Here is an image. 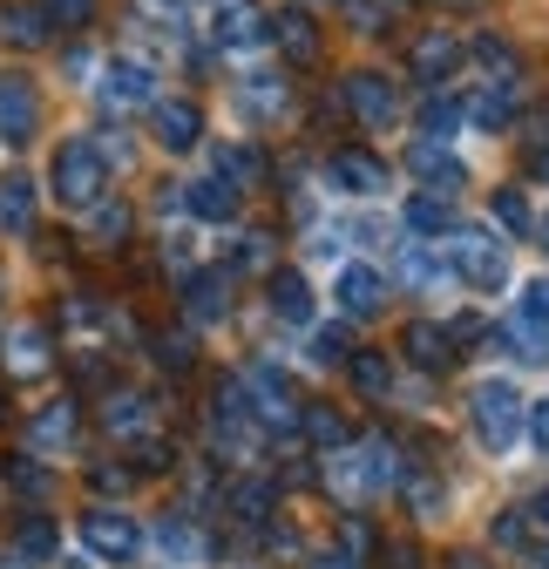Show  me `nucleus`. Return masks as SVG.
Here are the masks:
<instances>
[{
	"mask_svg": "<svg viewBox=\"0 0 549 569\" xmlns=\"http://www.w3.org/2000/svg\"><path fill=\"white\" fill-rule=\"evenodd\" d=\"M0 41H8V48H48V41H54L48 8H28V0H0Z\"/></svg>",
	"mask_w": 549,
	"mask_h": 569,
	"instance_id": "nucleus-19",
	"label": "nucleus"
},
{
	"mask_svg": "<svg viewBox=\"0 0 549 569\" xmlns=\"http://www.w3.org/2000/svg\"><path fill=\"white\" fill-rule=\"evenodd\" d=\"M529 177L549 183V122H536V136H529Z\"/></svg>",
	"mask_w": 549,
	"mask_h": 569,
	"instance_id": "nucleus-48",
	"label": "nucleus"
},
{
	"mask_svg": "<svg viewBox=\"0 0 549 569\" xmlns=\"http://www.w3.org/2000/svg\"><path fill=\"white\" fill-rule=\"evenodd\" d=\"M468 413H475V435H482L489 455H509L522 441V427H529V407H522V393L509 380H482L468 393Z\"/></svg>",
	"mask_w": 549,
	"mask_h": 569,
	"instance_id": "nucleus-4",
	"label": "nucleus"
},
{
	"mask_svg": "<svg viewBox=\"0 0 549 569\" xmlns=\"http://www.w3.org/2000/svg\"><path fill=\"white\" fill-rule=\"evenodd\" d=\"M516 312H522L529 326H542V332H549V278H529V284H522V299H516Z\"/></svg>",
	"mask_w": 549,
	"mask_h": 569,
	"instance_id": "nucleus-44",
	"label": "nucleus"
},
{
	"mask_svg": "<svg viewBox=\"0 0 549 569\" xmlns=\"http://www.w3.org/2000/svg\"><path fill=\"white\" fill-rule=\"evenodd\" d=\"M332 299H339V312H347V319H373V312L387 306V278H380L373 264H339Z\"/></svg>",
	"mask_w": 549,
	"mask_h": 569,
	"instance_id": "nucleus-13",
	"label": "nucleus"
},
{
	"mask_svg": "<svg viewBox=\"0 0 549 569\" xmlns=\"http://www.w3.org/2000/svg\"><path fill=\"white\" fill-rule=\"evenodd\" d=\"M136 461H143V475H170V468H177L170 441H143V448H136Z\"/></svg>",
	"mask_w": 549,
	"mask_h": 569,
	"instance_id": "nucleus-46",
	"label": "nucleus"
},
{
	"mask_svg": "<svg viewBox=\"0 0 549 569\" xmlns=\"http://www.w3.org/2000/svg\"><path fill=\"white\" fill-rule=\"evenodd\" d=\"M82 542H89L102 562H129L136 549H143V529H136L122 509H89V516H82Z\"/></svg>",
	"mask_w": 549,
	"mask_h": 569,
	"instance_id": "nucleus-8",
	"label": "nucleus"
},
{
	"mask_svg": "<svg viewBox=\"0 0 549 569\" xmlns=\"http://www.w3.org/2000/svg\"><path fill=\"white\" fill-rule=\"evenodd\" d=\"M96 488H109V495H116V488H129V468H116V461H102V468H96Z\"/></svg>",
	"mask_w": 549,
	"mask_h": 569,
	"instance_id": "nucleus-53",
	"label": "nucleus"
},
{
	"mask_svg": "<svg viewBox=\"0 0 549 569\" xmlns=\"http://www.w3.org/2000/svg\"><path fill=\"white\" fill-rule=\"evenodd\" d=\"M400 346H407V360H415L421 373H448L455 367V339H448V326H435V319H415L400 332Z\"/></svg>",
	"mask_w": 549,
	"mask_h": 569,
	"instance_id": "nucleus-18",
	"label": "nucleus"
},
{
	"mask_svg": "<svg viewBox=\"0 0 549 569\" xmlns=\"http://www.w3.org/2000/svg\"><path fill=\"white\" fill-rule=\"evenodd\" d=\"M264 264H271V238L264 231H244L231 244V271H264Z\"/></svg>",
	"mask_w": 549,
	"mask_h": 569,
	"instance_id": "nucleus-43",
	"label": "nucleus"
},
{
	"mask_svg": "<svg viewBox=\"0 0 549 569\" xmlns=\"http://www.w3.org/2000/svg\"><path fill=\"white\" fill-rule=\"evenodd\" d=\"M339 102H347L367 129H393V122H400V96H393L387 76H373V68H360V76L339 82Z\"/></svg>",
	"mask_w": 549,
	"mask_h": 569,
	"instance_id": "nucleus-7",
	"label": "nucleus"
},
{
	"mask_svg": "<svg viewBox=\"0 0 549 569\" xmlns=\"http://www.w3.org/2000/svg\"><path fill=\"white\" fill-rule=\"evenodd\" d=\"M41 129V89L28 76H0V142H28Z\"/></svg>",
	"mask_w": 549,
	"mask_h": 569,
	"instance_id": "nucleus-10",
	"label": "nucleus"
},
{
	"mask_svg": "<svg viewBox=\"0 0 549 569\" xmlns=\"http://www.w3.org/2000/svg\"><path fill=\"white\" fill-rule=\"evenodd\" d=\"M332 183L353 190V197H380V190H387V163H380L373 150H339V157H332Z\"/></svg>",
	"mask_w": 549,
	"mask_h": 569,
	"instance_id": "nucleus-22",
	"label": "nucleus"
},
{
	"mask_svg": "<svg viewBox=\"0 0 549 569\" xmlns=\"http://www.w3.org/2000/svg\"><path fill=\"white\" fill-rule=\"evenodd\" d=\"M380 562H387V569H421V549H415V542H387Z\"/></svg>",
	"mask_w": 549,
	"mask_h": 569,
	"instance_id": "nucleus-50",
	"label": "nucleus"
},
{
	"mask_svg": "<svg viewBox=\"0 0 549 569\" xmlns=\"http://www.w3.org/2000/svg\"><path fill=\"white\" fill-rule=\"evenodd\" d=\"M347 373H353V387H360L367 400H387V387H393L387 352H353V360H347Z\"/></svg>",
	"mask_w": 549,
	"mask_h": 569,
	"instance_id": "nucleus-35",
	"label": "nucleus"
},
{
	"mask_svg": "<svg viewBox=\"0 0 549 569\" xmlns=\"http://www.w3.org/2000/svg\"><path fill=\"white\" fill-rule=\"evenodd\" d=\"M529 441L549 455V400H536V407H529Z\"/></svg>",
	"mask_w": 549,
	"mask_h": 569,
	"instance_id": "nucleus-51",
	"label": "nucleus"
},
{
	"mask_svg": "<svg viewBox=\"0 0 549 569\" xmlns=\"http://www.w3.org/2000/svg\"><path fill=\"white\" fill-rule=\"evenodd\" d=\"M48 367H54V339H48V326H41V319L14 326V332H8V373H21V380H41Z\"/></svg>",
	"mask_w": 549,
	"mask_h": 569,
	"instance_id": "nucleus-16",
	"label": "nucleus"
},
{
	"mask_svg": "<svg viewBox=\"0 0 549 569\" xmlns=\"http://www.w3.org/2000/svg\"><path fill=\"white\" fill-rule=\"evenodd\" d=\"M244 393H251L258 420H264V427H279V435H286V427H299V413H306L299 387H292L279 367H251V373H244Z\"/></svg>",
	"mask_w": 549,
	"mask_h": 569,
	"instance_id": "nucleus-6",
	"label": "nucleus"
},
{
	"mask_svg": "<svg viewBox=\"0 0 549 569\" xmlns=\"http://www.w3.org/2000/svg\"><path fill=\"white\" fill-rule=\"evenodd\" d=\"M218 170H224L231 190H251V183L264 177V157L251 150V142H224V150H218Z\"/></svg>",
	"mask_w": 549,
	"mask_h": 569,
	"instance_id": "nucleus-34",
	"label": "nucleus"
},
{
	"mask_svg": "<svg viewBox=\"0 0 549 569\" xmlns=\"http://www.w3.org/2000/svg\"><path fill=\"white\" fill-rule=\"evenodd\" d=\"M299 435H306L312 448H347V420H339V407L312 400V407L299 413Z\"/></svg>",
	"mask_w": 549,
	"mask_h": 569,
	"instance_id": "nucleus-31",
	"label": "nucleus"
},
{
	"mask_svg": "<svg viewBox=\"0 0 549 569\" xmlns=\"http://www.w3.org/2000/svg\"><path fill=\"white\" fill-rule=\"evenodd\" d=\"M96 96H102L109 116H136V109H157V102H163V96H157V68H150V61H129V54L102 68Z\"/></svg>",
	"mask_w": 549,
	"mask_h": 569,
	"instance_id": "nucleus-5",
	"label": "nucleus"
},
{
	"mask_svg": "<svg viewBox=\"0 0 549 569\" xmlns=\"http://www.w3.org/2000/svg\"><path fill=\"white\" fill-rule=\"evenodd\" d=\"M400 224L415 231V238H448V231H455V197H435V190L407 197V203H400Z\"/></svg>",
	"mask_w": 549,
	"mask_h": 569,
	"instance_id": "nucleus-23",
	"label": "nucleus"
},
{
	"mask_svg": "<svg viewBox=\"0 0 549 569\" xmlns=\"http://www.w3.org/2000/svg\"><path fill=\"white\" fill-rule=\"evenodd\" d=\"M542 516H549V495H542Z\"/></svg>",
	"mask_w": 549,
	"mask_h": 569,
	"instance_id": "nucleus-60",
	"label": "nucleus"
},
{
	"mask_svg": "<svg viewBox=\"0 0 549 569\" xmlns=\"http://www.w3.org/2000/svg\"><path fill=\"white\" fill-rule=\"evenodd\" d=\"M407 170H415L421 177V190H435V197H455L461 183H468V163L448 150V142H415V150H407Z\"/></svg>",
	"mask_w": 549,
	"mask_h": 569,
	"instance_id": "nucleus-11",
	"label": "nucleus"
},
{
	"mask_svg": "<svg viewBox=\"0 0 549 569\" xmlns=\"http://www.w3.org/2000/svg\"><path fill=\"white\" fill-rule=\"evenodd\" d=\"M516 102H522V89H502V82H482V89H475V96H468V122L496 136V129H509V122H516Z\"/></svg>",
	"mask_w": 549,
	"mask_h": 569,
	"instance_id": "nucleus-25",
	"label": "nucleus"
},
{
	"mask_svg": "<svg viewBox=\"0 0 549 569\" xmlns=\"http://www.w3.org/2000/svg\"><path fill=\"white\" fill-rule=\"evenodd\" d=\"M89 14H96V0H48V21L54 28H82Z\"/></svg>",
	"mask_w": 549,
	"mask_h": 569,
	"instance_id": "nucleus-45",
	"label": "nucleus"
},
{
	"mask_svg": "<svg viewBox=\"0 0 549 569\" xmlns=\"http://www.w3.org/2000/svg\"><path fill=\"white\" fill-rule=\"evenodd\" d=\"M238 197H244V190H231L224 177L183 183V210H190V218H203V224H231V218H238Z\"/></svg>",
	"mask_w": 549,
	"mask_h": 569,
	"instance_id": "nucleus-20",
	"label": "nucleus"
},
{
	"mask_svg": "<svg viewBox=\"0 0 549 569\" xmlns=\"http://www.w3.org/2000/svg\"><path fill=\"white\" fill-rule=\"evenodd\" d=\"M150 129H157V142H163L170 157H183V150H197V142H203V109L170 96V102L150 109Z\"/></svg>",
	"mask_w": 549,
	"mask_h": 569,
	"instance_id": "nucleus-14",
	"label": "nucleus"
},
{
	"mask_svg": "<svg viewBox=\"0 0 549 569\" xmlns=\"http://www.w3.org/2000/svg\"><path fill=\"white\" fill-rule=\"evenodd\" d=\"M312 360H319V367H347V360H353L347 326H319V332H312Z\"/></svg>",
	"mask_w": 549,
	"mask_h": 569,
	"instance_id": "nucleus-42",
	"label": "nucleus"
},
{
	"mask_svg": "<svg viewBox=\"0 0 549 569\" xmlns=\"http://www.w3.org/2000/svg\"><path fill=\"white\" fill-rule=\"evenodd\" d=\"M14 556H28V562L54 556V522H48V516H28V522H14Z\"/></svg>",
	"mask_w": 549,
	"mask_h": 569,
	"instance_id": "nucleus-38",
	"label": "nucleus"
},
{
	"mask_svg": "<svg viewBox=\"0 0 549 569\" xmlns=\"http://www.w3.org/2000/svg\"><path fill=\"white\" fill-rule=\"evenodd\" d=\"M448 569H489V562L475 556V549H455V556H448Z\"/></svg>",
	"mask_w": 549,
	"mask_h": 569,
	"instance_id": "nucleus-54",
	"label": "nucleus"
},
{
	"mask_svg": "<svg viewBox=\"0 0 549 569\" xmlns=\"http://www.w3.org/2000/svg\"><path fill=\"white\" fill-rule=\"evenodd\" d=\"M0 427H8V387H0Z\"/></svg>",
	"mask_w": 549,
	"mask_h": 569,
	"instance_id": "nucleus-59",
	"label": "nucleus"
},
{
	"mask_svg": "<svg viewBox=\"0 0 549 569\" xmlns=\"http://www.w3.org/2000/svg\"><path fill=\"white\" fill-rule=\"evenodd\" d=\"M312 569H353V556H319Z\"/></svg>",
	"mask_w": 549,
	"mask_h": 569,
	"instance_id": "nucleus-56",
	"label": "nucleus"
},
{
	"mask_svg": "<svg viewBox=\"0 0 549 569\" xmlns=\"http://www.w3.org/2000/svg\"><path fill=\"white\" fill-rule=\"evenodd\" d=\"M8 481H14V488H28V495H48V475H41V468H28V461H8Z\"/></svg>",
	"mask_w": 549,
	"mask_h": 569,
	"instance_id": "nucleus-49",
	"label": "nucleus"
},
{
	"mask_svg": "<svg viewBox=\"0 0 549 569\" xmlns=\"http://www.w3.org/2000/svg\"><path fill=\"white\" fill-rule=\"evenodd\" d=\"M271 312L286 326H312V284L299 271H271Z\"/></svg>",
	"mask_w": 549,
	"mask_h": 569,
	"instance_id": "nucleus-27",
	"label": "nucleus"
},
{
	"mask_svg": "<svg viewBox=\"0 0 549 569\" xmlns=\"http://www.w3.org/2000/svg\"><path fill=\"white\" fill-rule=\"evenodd\" d=\"M34 224V183L28 177H0V231H28Z\"/></svg>",
	"mask_w": 549,
	"mask_h": 569,
	"instance_id": "nucleus-28",
	"label": "nucleus"
},
{
	"mask_svg": "<svg viewBox=\"0 0 549 569\" xmlns=\"http://www.w3.org/2000/svg\"><path fill=\"white\" fill-rule=\"evenodd\" d=\"M271 34V14L258 0H211V41L218 48H251Z\"/></svg>",
	"mask_w": 549,
	"mask_h": 569,
	"instance_id": "nucleus-9",
	"label": "nucleus"
},
{
	"mask_svg": "<svg viewBox=\"0 0 549 569\" xmlns=\"http://www.w3.org/2000/svg\"><path fill=\"white\" fill-rule=\"evenodd\" d=\"M475 68H482V82H502V89H522V54L502 41V34H475Z\"/></svg>",
	"mask_w": 549,
	"mask_h": 569,
	"instance_id": "nucleus-24",
	"label": "nucleus"
},
{
	"mask_svg": "<svg viewBox=\"0 0 549 569\" xmlns=\"http://www.w3.org/2000/svg\"><path fill=\"white\" fill-rule=\"evenodd\" d=\"M496 224H502L509 238H529V231H536V218H529V197H522V190H496Z\"/></svg>",
	"mask_w": 549,
	"mask_h": 569,
	"instance_id": "nucleus-40",
	"label": "nucleus"
},
{
	"mask_svg": "<svg viewBox=\"0 0 549 569\" xmlns=\"http://www.w3.org/2000/svg\"><path fill=\"white\" fill-rule=\"evenodd\" d=\"M522 569H549V549H522Z\"/></svg>",
	"mask_w": 549,
	"mask_h": 569,
	"instance_id": "nucleus-55",
	"label": "nucleus"
},
{
	"mask_svg": "<svg viewBox=\"0 0 549 569\" xmlns=\"http://www.w3.org/2000/svg\"><path fill=\"white\" fill-rule=\"evenodd\" d=\"M536 238H542V251H549V218H542V224H536Z\"/></svg>",
	"mask_w": 549,
	"mask_h": 569,
	"instance_id": "nucleus-58",
	"label": "nucleus"
},
{
	"mask_svg": "<svg viewBox=\"0 0 549 569\" xmlns=\"http://www.w3.org/2000/svg\"><path fill=\"white\" fill-rule=\"evenodd\" d=\"M150 352H157V360H163L170 373H190V367H197V346H190V332H170V326H163V332H150Z\"/></svg>",
	"mask_w": 549,
	"mask_h": 569,
	"instance_id": "nucleus-37",
	"label": "nucleus"
},
{
	"mask_svg": "<svg viewBox=\"0 0 549 569\" xmlns=\"http://www.w3.org/2000/svg\"><path fill=\"white\" fill-rule=\"evenodd\" d=\"M271 502H279V488H271V481H238V488H231V516H238L244 529H264V522H271Z\"/></svg>",
	"mask_w": 549,
	"mask_h": 569,
	"instance_id": "nucleus-30",
	"label": "nucleus"
},
{
	"mask_svg": "<svg viewBox=\"0 0 549 569\" xmlns=\"http://www.w3.org/2000/svg\"><path fill=\"white\" fill-rule=\"evenodd\" d=\"M183 312L197 326H218L231 312V271H190L183 278Z\"/></svg>",
	"mask_w": 549,
	"mask_h": 569,
	"instance_id": "nucleus-15",
	"label": "nucleus"
},
{
	"mask_svg": "<svg viewBox=\"0 0 549 569\" xmlns=\"http://www.w3.org/2000/svg\"><path fill=\"white\" fill-rule=\"evenodd\" d=\"M522 536H529V529H522V509H502V516H496V542H522Z\"/></svg>",
	"mask_w": 549,
	"mask_h": 569,
	"instance_id": "nucleus-52",
	"label": "nucleus"
},
{
	"mask_svg": "<svg viewBox=\"0 0 549 569\" xmlns=\"http://www.w3.org/2000/svg\"><path fill=\"white\" fill-rule=\"evenodd\" d=\"M461 54H468V48L435 28V34H421L415 48H407V68H415V82H448L455 68H461Z\"/></svg>",
	"mask_w": 549,
	"mask_h": 569,
	"instance_id": "nucleus-17",
	"label": "nucleus"
},
{
	"mask_svg": "<svg viewBox=\"0 0 549 569\" xmlns=\"http://www.w3.org/2000/svg\"><path fill=\"white\" fill-rule=\"evenodd\" d=\"M407 468L393 461V448L387 441H347V448H332V468H326V481H332V495L339 502H367V495H380V488H393Z\"/></svg>",
	"mask_w": 549,
	"mask_h": 569,
	"instance_id": "nucleus-2",
	"label": "nucleus"
},
{
	"mask_svg": "<svg viewBox=\"0 0 549 569\" xmlns=\"http://www.w3.org/2000/svg\"><path fill=\"white\" fill-rule=\"evenodd\" d=\"M461 122H468L461 102H448V96H428V102H421V136H428V142H448Z\"/></svg>",
	"mask_w": 549,
	"mask_h": 569,
	"instance_id": "nucleus-36",
	"label": "nucleus"
},
{
	"mask_svg": "<svg viewBox=\"0 0 549 569\" xmlns=\"http://www.w3.org/2000/svg\"><path fill=\"white\" fill-rule=\"evenodd\" d=\"M400 495L415 502V516H441V509H448V488H441L435 475H400Z\"/></svg>",
	"mask_w": 549,
	"mask_h": 569,
	"instance_id": "nucleus-39",
	"label": "nucleus"
},
{
	"mask_svg": "<svg viewBox=\"0 0 549 569\" xmlns=\"http://www.w3.org/2000/svg\"><path fill=\"white\" fill-rule=\"evenodd\" d=\"M502 346L516 352V360H522V367H549V332H542V326H529L522 312H516V319L502 326Z\"/></svg>",
	"mask_w": 549,
	"mask_h": 569,
	"instance_id": "nucleus-32",
	"label": "nucleus"
},
{
	"mask_svg": "<svg viewBox=\"0 0 549 569\" xmlns=\"http://www.w3.org/2000/svg\"><path fill=\"white\" fill-rule=\"evenodd\" d=\"M238 102H244V116H251V122H279V116L292 109V89H286L279 76H251V82L238 89Z\"/></svg>",
	"mask_w": 549,
	"mask_h": 569,
	"instance_id": "nucleus-26",
	"label": "nucleus"
},
{
	"mask_svg": "<svg viewBox=\"0 0 549 569\" xmlns=\"http://www.w3.org/2000/svg\"><path fill=\"white\" fill-rule=\"evenodd\" d=\"M448 271L475 292H502L509 284V244L496 231H475V224H455L448 231Z\"/></svg>",
	"mask_w": 549,
	"mask_h": 569,
	"instance_id": "nucleus-3",
	"label": "nucleus"
},
{
	"mask_svg": "<svg viewBox=\"0 0 549 569\" xmlns=\"http://www.w3.org/2000/svg\"><path fill=\"white\" fill-rule=\"evenodd\" d=\"M157 542H163V556H170V562H197V556H203V536L190 529V516H183V509L157 522Z\"/></svg>",
	"mask_w": 549,
	"mask_h": 569,
	"instance_id": "nucleus-33",
	"label": "nucleus"
},
{
	"mask_svg": "<svg viewBox=\"0 0 549 569\" xmlns=\"http://www.w3.org/2000/svg\"><path fill=\"white\" fill-rule=\"evenodd\" d=\"M271 41L286 48V61H292V68H312V61H319V28H312V14H306V8L271 14Z\"/></svg>",
	"mask_w": 549,
	"mask_h": 569,
	"instance_id": "nucleus-21",
	"label": "nucleus"
},
{
	"mask_svg": "<svg viewBox=\"0 0 549 569\" xmlns=\"http://www.w3.org/2000/svg\"><path fill=\"white\" fill-rule=\"evenodd\" d=\"M0 569H34V562H28V556H8V562H0Z\"/></svg>",
	"mask_w": 549,
	"mask_h": 569,
	"instance_id": "nucleus-57",
	"label": "nucleus"
},
{
	"mask_svg": "<svg viewBox=\"0 0 549 569\" xmlns=\"http://www.w3.org/2000/svg\"><path fill=\"white\" fill-rule=\"evenodd\" d=\"M339 542H347L353 556H373V529H367L360 516H347V522H339Z\"/></svg>",
	"mask_w": 549,
	"mask_h": 569,
	"instance_id": "nucleus-47",
	"label": "nucleus"
},
{
	"mask_svg": "<svg viewBox=\"0 0 549 569\" xmlns=\"http://www.w3.org/2000/svg\"><path fill=\"white\" fill-rule=\"evenodd\" d=\"M109 163H102V150H96V136H68L61 150H54V163H48V183H54V197L68 203V210H102L109 203Z\"/></svg>",
	"mask_w": 549,
	"mask_h": 569,
	"instance_id": "nucleus-1",
	"label": "nucleus"
},
{
	"mask_svg": "<svg viewBox=\"0 0 549 569\" xmlns=\"http://www.w3.org/2000/svg\"><path fill=\"white\" fill-rule=\"evenodd\" d=\"M400 278L415 284V292H428V284H441V264L428 258V244H407V251H400Z\"/></svg>",
	"mask_w": 549,
	"mask_h": 569,
	"instance_id": "nucleus-41",
	"label": "nucleus"
},
{
	"mask_svg": "<svg viewBox=\"0 0 549 569\" xmlns=\"http://www.w3.org/2000/svg\"><path fill=\"white\" fill-rule=\"evenodd\" d=\"M76 435H82V400H54V407H41L28 420V448L34 455H68Z\"/></svg>",
	"mask_w": 549,
	"mask_h": 569,
	"instance_id": "nucleus-12",
	"label": "nucleus"
},
{
	"mask_svg": "<svg viewBox=\"0 0 549 569\" xmlns=\"http://www.w3.org/2000/svg\"><path fill=\"white\" fill-rule=\"evenodd\" d=\"M102 427H109V435H143V427H150V400L116 387V393L102 400Z\"/></svg>",
	"mask_w": 549,
	"mask_h": 569,
	"instance_id": "nucleus-29",
	"label": "nucleus"
}]
</instances>
